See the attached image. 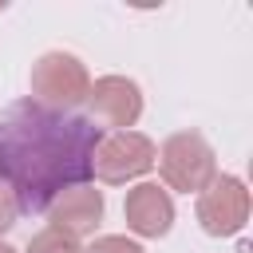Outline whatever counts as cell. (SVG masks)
Here are the masks:
<instances>
[{
  "instance_id": "obj_1",
  "label": "cell",
  "mask_w": 253,
  "mask_h": 253,
  "mask_svg": "<svg viewBox=\"0 0 253 253\" xmlns=\"http://www.w3.org/2000/svg\"><path fill=\"white\" fill-rule=\"evenodd\" d=\"M103 130L71 111H47L20 99L0 111V182L20 210L43 213L55 194L91 178V154Z\"/></svg>"
},
{
  "instance_id": "obj_2",
  "label": "cell",
  "mask_w": 253,
  "mask_h": 253,
  "mask_svg": "<svg viewBox=\"0 0 253 253\" xmlns=\"http://www.w3.org/2000/svg\"><path fill=\"white\" fill-rule=\"evenodd\" d=\"M154 166L162 174L166 190L178 194H202L213 178H217V158L213 146L198 134V130H178L170 134L158 150H154Z\"/></svg>"
},
{
  "instance_id": "obj_3",
  "label": "cell",
  "mask_w": 253,
  "mask_h": 253,
  "mask_svg": "<svg viewBox=\"0 0 253 253\" xmlns=\"http://www.w3.org/2000/svg\"><path fill=\"white\" fill-rule=\"evenodd\" d=\"M87 91H91V75L79 55L43 51L32 63V103H40L47 111H71V107L87 103Z\"/></svg>"
},
{
  "instance_id": "obj_4",
  "label": "cell",
  "mask_w": 253,
  "mask_h": 253,
  "mask_svg": "<svg viewBox=\"0 0 253 253\" xmlns=\"http://www.w3.org/2000/svg\"><path fill=\"white\" fill-rule=\"evenodd\" d=\"M154 142L142 130H111L91 154V174L107 186H126L154 166Z\"/></svg>"
},
{
  "instance_id": "obj_5",
  "label": "cell",
  "mask_w": 253,
  "mask_h": 253,
  "mask_svg": "<svg viewBox=\"0 0 253 253\" xmlns=\"http://www.w3.org/2000/svg\"><path fill=\"white\" fill-rule=\"evenodd\" d=\"M249 221V186L237 174H217L198 194V225L210 237H233Z\"/></svg>"
},
{
  "instance_id": "obj_6",
  "label": "cell",
  "mask_w": 253,
  "mask_h": 253,
  "mask_svg": "<svg viewBox=\"0 0 253 253\" xmlns=\"http://www.w3.org/2000/svg\"><path fill=\"white\" fill-rule=\"evenodd\" d=\"M87 103H91V115L115 130H130L142 119V91L126 75H99L87 91Z\"/></svg>"
},
{
  "instance_id": "obj_7",
  "label": "cell",
  "mask_w": 253,
  "mask_h": 253,
  "mask_svg": "<svg viewBox=\"0 0 253 253\" xmlns=\"http://www.w3.org/2000/svg\"><path fill=\"white\" fill-rule=\"evenodd\" d=\"M103 210H107L103 190H95L91 182H83V186H67L63 194H55L43 213H47L51 229H59V233H67V237L79 241V237L95 233V225L103 221Z\"/></svg>"
},
{
  "instance_id": "obj_8",
  "label": "cell",
  "mask_w": 253,
  "mask_h": 253,
  "mask_svg": "<svg viewBox=\"0 0 253 253\" xmlns=\"http://www.w3.org/2000/svg\"><path fill=\"white\" fill-rule=\"evenodd\" d=\"M123 217H126V229L138 237H166L174 225V198L158 182H138L126 190Z\"/></svg>"
},
{
  "instance_id": "obj_9",
  "label": "cell",
  "mask_w": 253,
  "mask_h": 253,
  "mask_svg": "<svg viewBox=\"0 0 253 253\" xmlns=\"http://www.w3.org/2000/svg\"><path fill=\"white\" fill-rule=\"evenodd\" d=\"M24 253H83L79 249V241L75 237H67V233H59V229H40L32 241H28V249Z\"/></svg>"
},
{
  "instance_id": "obj_10",
  "label": "cell",
  "mask_w": 253,
  "mask_h": 253,
  "mask_svg": "<svg viewBox=\"0 0 253 253\" xmlns=\"http://www.w3.org/2000/svg\"><path fill=\"white\" fill-rule=\"evenodd\" d=\"M83 253H146L138 241H130V237H123V233H103V237H95Z\"/></svg>"
},
{
  "instance_id": "obj_11",
  "label": "cell",
  "mask_w": 253,
  "mask_h": 253,
  "mask_svg": "<svg viewBox=\"0 0 253 253\" xmlns=\"http://www.w3.org/2000/svg\"><path fill=\"white\" fill-rule=\"evenodd\" d=\"M16 217H20V202L8 190V182H0V233H8L16 225Z\"/></svg>"
},
{
  "instance_id": "obj_12",
  "label": "cell",
  "mask_w": 253,
  "mask_h": 253,
  "mask_svg": "<svg viewBox=\"0 0 253 253\" xmlns=\"http://www.w3.org/2000/svg\"><path fill=\"white\" fill-rule=\"evenodd\" d=\"M0 253H16V249H12V245H8V241H0Z\"/></svg>"
}]
</instances>
